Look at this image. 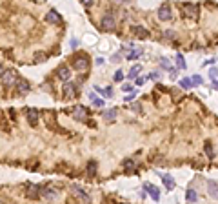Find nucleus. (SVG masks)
<instances>
[{
    "instance_id": "1",
    "label": "nucleus",
    "mask_w": 218,
    "mask_h": 204,
    "mask_svg": "<svg viewBox=\"0 0 218 204\" xmlns=\"http://www.w3.org/2000/svg\"><path fill=\"white\" fill-rule=\"evenodd\" d=\"M180 9H182V13L185 15V17H189V18H198V13H200V9H198V6L196 4H180Z\"/></svg>"
},
{
    "instance_id": "2",
    "label": "nucleus",
    "mask_w": 218,
    "mask_h": 204,
    "mask_svg": "<svg viewBox=\"0 0 218 204\" xmlns=\"http://www.w3.org/2000/svg\"><path fill=\"white\" fill-rule=\"evenodd\" d=\"M73 67H75L77 71H87V67H89V59H87L85 55L77 57V59L73 60Z\"/></svg>"
},
{
    "instance_id": "3",
    "label": "nucleus",
    "mask_w": 218,
    "mask_h": 204,
    "mask_svg": "<svg viewBox=\"0 0 218 204\" xmlns=\"http://www.w3.org/2000/svg\"><path fill=\"white\" fill-rule=\"evenodd\" d=\"M64 97H65V100H73L77 97V84L65 82L64 84Z\"/></svg>"
},
{
    "instance_id": "4",
    "label": "nucleus",
    "mask_w": 218,
    "mask_h": 204,
    "mask_svg": "<svg viewBox=\"0 0 218 204\" xmlns=\"http://www.w3.org/2000/svg\"><path fill=\"white\" fill-rule=\"evenodd\" d=\"M158 20L162 22H167V20H171L173 18V13H171V7L169 6H160L158 7Z\"/></svg>"
},
{
    "instance_id": "5",
    "label": "nucleus",
    "mask_w": 218,
    "mask_h": 204,
    "mask_svg": "<svg viewBox=\"0 0 218 204\" xmlns=\"http://www.w3.org/2000/svg\"><path fill=\"white\" fill-rule=\"evenodd\" d=\"M4 82L7 84V86H15V84H18V75L13 71V69H7V73H4Z\"/></svg>"
},
{
    "instance_id": "6",
    "label": "nucleus",
    "mask_w": 218,
    "mask_h": 204,
    "mask_svg": "<svg viewBox=\"0 0 218 204\" xmlns=\"http://www.w3.org/2000/svg\"><path fill=\"white\" fill-rule=\"evenodd\" d=\"M71 191H73V195L80 199V201H84V202H91V197L84 191V190H80L78 186H71Z\"/></svg>"
},
{
    "instance_id": "7",
    "label": "nucleus",
    "mask_w": 218,
    "mask_h": 204,
    "mask_svg": "<svg viewBox=\"0 0 218 204\" xmlns=\"http://www.w3.org/2000/svg\"><path fill=\"white\" fill-rule=\"evenodd\" d=\"M115 27H117V22H115V18H113V17H109V15H107V17H104V18H102V29H104V31H113Z\"/></svg>"
},
{
    "instance_id": "8",
    "label": "nucleus",
    "mask_w": 218,
    "mask_h": 204,
    "mask_svg": "<svg viewBox=\"0 0 218 204\" xmlns=\"http://www.w3.org/2000/svg\"><path fill=\"white\" fill-rule=\"evenodd\" d=\"M144 190H145V191H147V193L151 195V199H153L155 202H157V201L160 199V193H158V190H157V186H153V184L145 182V184H144Z\"/></svg>"
},
{
    "instance_id": "9",
    "label": "nucleus",
    "mask_w": 218,
    "mask_h": 204,
    "mask_svg": "<svg viewBox=\"0 0 218 204\" xmlns=\"http://www.w3.org/2000/svg\"><path fill=\"white\" fill-rule=\"evenodd\" d=\"M73 117H75L77 120H85V119H87V109H85L84 106H77V108L73 109Z\"/></svg>"
},
{
    "instance_id": "10",
    "label": "nucleus",
    "mask_w": 218,
    "mask_h": 204,
    "mask_svg": "<svg viewBox=\"0 0 218 204\" xmlns=\"http://www.w3.org/2000/svg\"><path fill=\"white\" fill-rule=\"evenodd\" d=\"M207 193L211 199H218V184L215 181H209L207 182Z\"/></svg>"
},
{
    "instance_id": "11",
    "label": "nucleus",
    "mask_w": 218,
    "mask_h": 204,
    "mask_svg": "<svg viewBox=\"0 0 218 204\" xmlns=\"http://www.w3.org/2000/svg\"><path fill=\"white\" fill-rule=\"evenodd\" d=\"M40 186H33V184H29V188L26 190V193H27V197L29 199H38V195H40Z\"/></svg>"
},
{
    "instance_id": "12",
    "label": "nucleus",
    "mask_w": 218,
    "mask_h": 204,
    "mask_svg": "<svg viewBox=\"0 0 218 204\" xmlns=\"http://www.w3.org/2000/svg\"><path fill=\"white\" fill-rule=\"evenodd\" d=\"M46 20L49 22V24H62V17H60L57 11H49L46 15Z\"/></svg>"
},
{
    "instance_id": "13",
    "label": "nucleus",
    "mask_w": 218,
    "mask_h": 204,
    "mask_svg": "<svg viewBox=\"0 0 218 204\" xmlns=\"http://www.w3.org/2000/svg\"><path fill=\"white\" fill-rule=\"evenodd\" d=\"M27 122H29V126H37V122H38L37 109H27Z\"/></svg>"
},
{
    "instance_id": "14",
    "label": "nucleus",
    "mask_w": 218,
    "mask_h": 204,
    "mask_svg": "<svg viewBox=\"0 0 218 204\" xmlns=\"http://www.w3.org/2000/svg\"><path fill=\"white\" fill-rule=\"evenodd\" d=\"M133 33H135L138 39H147V37H149V31H147L145 27H142V26H135V27H133Z\"/></svg>"
},
{
    "instance_id": "15",
    "label": "nucleus",
    "mask_w": 218,
    "mask_h": 204,
    "mask_svg": "<svg viewBox=\"0 0 218 204\" xmlns=\"http://www.w3.org/2000/svg\"><path fill=\"white\" fill-rule=\"evenodd\" d=\"M185 199H187L189 202H196V201H198V193H196L195 190H187V191H185Z\"/></svg>"
},
{
    "instance_id": "16",
    "label": "nucleus",
    "mask_w": 218,
    "mask_h": 204,
    "mask_svg": "<svg viewBox=\"0 0 218 204\" xmlns=\"http://www.w3.org/2000/svg\"><path fill=\"white\" fill-rule=\"evenodd\" d=\"M162 181H164V184H165L167 190H173V188H175V181H173L171 175H162Z\"/></svg>"
},
{
    "instance_id": "17",
    "label": "nucleus",
    "mask_w": 218,
    "mask_h": 204,
    "mask_svg": "<svg viewBox=\"0 0 218 204\" xmlns=\"http://www.w3.org/2000/svg\"><path fill=\"white\" fill-rule=\"evenodd\" d=\"M58 77L62 79V80H69V77H71L69 67H60V69H58Z\"/></svg>"
},
{
    "instance_id": "18",
    "label": "nucleus",
    "mask_w": 218,
    "mask_h": 204,
    "mask_svg": "<svg viewBox=\"0 0 218 204\" xmlns=\"http://www.w3.org/2000/svg\"><path fill=\"white\" fill-rule=\"evenodd\" d=\"M124 169L129 171V173H133V171H135V161H131V159L124 161Z\"/></svg>"
},
{
    "instance_id": "19",
    "label": "nucleus",
    "mask_w": 218,
    "mask_h": 204,
    "mask_svg": "<svg viewBox=\"0 0 218 204\" xmlns=\"http://www.w3.org/2000/svg\"><path fill=\"white\" fill-rule=\"evenodd\" d=\"M85 171H87V175H95V171H97V164H95V161H89V162H87Z\"/></svg>"
},
{
    "instance_id": "20",
    "label": "nucleus",
    "mask_w": 218,
    "mask_h": 204,
    "mask_svg": "<svg viewBox=\"0 0 218 204\" xmlns=\"http://www.w3.org/2000/svg\"><path fill=\"white\" fill-rule=\"evenodd\" d=\"M117 117V109L113 108V109H107V111H104V119H107V120H113Z\"/></svg>"
},
{
    "instance_id": "21",
    "label": "nucleus",
    "mask_w": 218,
    "mask_h": 204,
    "mask_svg": "<svg viewBox=\"0 0 218 204\" xmlns=\"http://www.w3.org/2000/svg\"><path fill=\"white\" fill-rule=\"evenodd\" d=\"M42 195H44L46 199H55L58 193H57V191H53V190H42Z\"/></svg>"
},
{
    "instance_id": "22",
    "label": "nucleus",
    "mask_w": 218,
    "mask_h": 204,
    "mask_svg": "<svg viewBox=\"0 0 218 204\" xmlns=\"http://www.w3.org/2000/svg\"><path fill=\"white\" fill-rule=\"evenodd\" d=\"M140 71H142V67H140V66H133V67H131V71H129V79H137V75H138Z\"/></svg>"
},
{
    "instance_id": "23",
    "label": "nucleus",
    "mask_w": 218,
    "mask_h": 204,
    "mask_svg": "<svg viewBox=\"0 0 218 204\" xmlns=\"http://www.w3.org/2000/svg\"><path fill=\"white\" fill-rule=\"evenodd\" d=\"M89 97H91V100H93V104H95V106H98V108H102V106H104V100H102L100 97H95V93H91Z\"/></svg>"
},
{
    "instance_id": "24",
    "label": "nucleus",
    "mask_w": 218,
    "mask_h": 204,
    "mask_svg": "<svg viewBox=\"0 0 218 204\" xmlns=\"http://www.w3.org/2000/svg\"><path fill=\"white\" fill-rule=\"evenodd\" d=\"M17 86H18V93H27V91H29V86H27V82H18Z\"/></svg>"
},
{
    "instance_id": "25",
    "label": "nucleus",
    "mask_w": 218,
    "mask_h": 204,
    "mask_svg": "<svg viewBox=\"0 0 218 204\" xmlns=\"http://www.w3.org/2000/svg\"><path fill=\"white\" fill-rule=\"evenodd\" d=\"M205 153H207V157H209V159H213L215 151H213V146H211V142H205Z\"/></svg>"
},
{
    "instance_id": "26",
    "label": "nucleus",
    "mask_w": 218,
    "mask_h": 204,
    "mask_svg": "<svg viewBox=\"0 0 218 204\" xmlns=\"http://www.w3.org/2000/svg\"><path fill=\"white\" fill-rule=\"evenodd\" d=\"M180 86H182V88H191V86H193V79H182V80H180Z\"/></svg>"
},
{
    "instance_id": "27",
    "label": "nucleus",
    "mask_w": 218,
    "mask_h": 204,
    "mask_svg": "<svg viewBox=\"0 0 218 204\" xmlns=\"http://www.w3.org/2000/svg\"><path fill=\"white\" fill-rule=\"evenodd\" d=\"M176 66L182 67V69H185V60H184V57L182 55H176Z\"/></svg>"
},
{
    "instance_id": "28",
    "label": "nucleus",
    "mask_w": 218,
    "mask_h": 204,
    "mask_svg": "<svg viewBox=\"0 0 218 204\" xmlns=\"http://www.w3.org/2000/svg\"><path fill=\"white\" fill-rule=\"evenodd\" d=\"M140 55H142V51H131V53H129V57H127V59H129V60H137V59H138Z\"/></svg>"
},
{
    "instance_id": "29",
    "label": "nucleus",
    "mask_w": 218,
    "mask_h": 204,
    "mask_svg": "<svg viewBox=\"0 0 218 204\" xmlns=\"http://www.w3.org/2000/svg\"><path fill=\"white\" fill-rule=\"evenodd\" d=\"M209 77H211L213 80L218 77V69H216V67H211V69H209Z\"/></svg>"
},
{
    "instance_id": "30",
    "label": "nucleus",
    "mask_w": 218,
    "mask_h": 204,
    "mask_svg": "<svg viewBox=\"0 0 218 204\" xmlns=\"http://www.w3.org/2000/svg\"><path fill=\"white\" fill-rule=\"evenodd\" d=\"M122 91H125V93H133V86H131V84H124V86H122Z\"/></svg>"
},
{
    "instance_id": "31",
    "label": "nucleus",
    "mask_w": 218,
    "mask_h": 204,
    "mask_svg": "<svg viewBox=\"0 0 218 204\" xmlns=\"http://www.w3.org/2000/svg\"><path fill=\"white\" fill-rule=\"evenodd\" d=\"M160 64H162V67H167V69L171 67V64H169V60H167V59H160Z\"/></svg>"
},
{
    "instance_id": "32",
    "label": "nucleus",
    "mask_w": 218,
    "mask_h": 204,
    "mask_svg": "<svg viewBox=\"0 0 218 204\" xmlns=\"http://www.w3.org/2000/svg\"><path fill=\"white\" fill-rule=\"evenodd\" d=\"M122 79H124V73H122V71H117V73H115V80L120 82Z\"/></svg>"
},
{
    "instance_id": "33",
    "label": "nucleus",
    "mask_w": 218,
    "mask_h": 204,
    "mask_svg": "<svg viewBox=\"0 0 218 204\" xmlns=\"http://www.w3.org/2000/svg\"><path fill=\"white\" fill-rule=\"evenodd\" d=\"M82 4H84L85 7H91V6L95 4V0H82Z\"/></svg>"
},
{
    "instance_id": "34",
    "label": "nucleus",
    "mask_w": 218,
    "mask_h": 204,
    "mask_svg": "<svg viewBox=\"0 0 218 204\" xmlns=\"http://www.w3.org/2000/svg\"><path fill=\"white\" fill-rule=\"evenodd\" d=\"M193 84H202V77H200V75H195V77H193Z\"/></svg>"
},
{
    "instance_id": "35",
    "label": "nucleus",
    "mask_w": 218,
    "mask_h": 204,
    "mask_svg": "<svg viewBox=\"0 0 218 204\" xmlns=\"http://www.w3.org/2000/svg\"><path fill=\"white\" fill-rule=\"evenodd\" d=\"M104 95H109V97H111V95H113V88H111V86L105 88V89H104Z\"/></svg>"
},
{
    "instance_id": "36",
    "label": "nucleus",
    "mask_w": 218,
    "mask_h": 204,
    "mask_svg": "<svg viewBox=\"0 0 218 204\" xmlns=\"http://www.w3.org/2000/svg\"><path fill=\"white\" fill-rule=\"evenodd\" d=\"M77 46H78V40H77V39H73V40H71V47H73V49H75V47H77Z\"/></svg>"
},
{
    "instance_id": "37",
    "label": "nucleus",
    "mask_w": 218,
    "mask_h": 204,
    "mask_svg": "<svg viewBox=\"0 0 218 204\" xmlns=\"http://www.w3.org/2000/svg\"><path fill=\"white\" fill-rule=\"evenodd\" d=\"M149 79H153V80H157V79H158V73H151V75H149Z\"/></svg>"
},
{
    "instance_id": "38",
    "label": "nucleus",
    "mask_w": 218,
    "mask_h": 204,
    "mask_svg": "<svg viewBox=\"0 0 218 204\" xmlns=\"http://www.w3.org/2000/svg\"><path fill=\"white\" fill-rule=\"evenodd\" d=\"M4 73H6V69H4V66L0 64V77H4Z\"/></svg>"
},
{
    "instance_id": "39",
    "label": "nucleus",
    "mask_w": 218,
    "mask_h": 204,
    "mask_svg": "<svg viewBox=\"0 0 218 204\" xmlns=\"http://www.w3.org/2000/svg\"><path fill=\"white\" fill-rule=\"evenodd\" d=\"M144 84V79H137V86H142Z\"/></svg>"
},
{
    "instance_id": "40",
    "label": "nucleus",
    "mask_w": 218,
    "mask_h": 204,
    "mask_svg": "<svg viewBox=\"0 0 218 204\" xmlns=\"http://www.w3.org/2000/svg\"><path fill=\"white\" fill-rule=\"evenodd\" d=\"M213 88H215V89H218V80H216V79L213 80Z\"/></svg>"
}]
</instances>
